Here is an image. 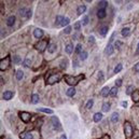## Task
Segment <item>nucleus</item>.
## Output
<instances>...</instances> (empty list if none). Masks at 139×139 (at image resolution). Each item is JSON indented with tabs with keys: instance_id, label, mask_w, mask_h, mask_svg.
<instances>
[{
	"instance_id": "13d9d810",
	"label": "nucleus",
	"mask_w": 139,
	"mask_h": 139,
	"mask_svg": "<svg viewBox=\"0 0 139 139\" xmlns=\"http://www.w3.org/2000/svg\"><path fill=\"white\" fill-rule=\"evenodd\" d=\"M137 53H139V42H138V45H137V51H136Z\"/></svg>"
},
{
	"instance_id": "4be33fe9",
	"label": "nucleus",
	"mask_w": 139,
	"mask_h": 139,
	"mask_svg": "<svg viewBox=\"0 0 139 139\" xmlns=\"http://www.w3.org/2000/svg\"><path fill=\"white\" fill-rule=\"evenodd\" d=\"M110 120H111L112 123H117L118 121H119V113H118V112H114V113H112Z\"/></svg>"
},
{
	"instance_id": "cd10ccee",
	"label": "nucleus",
	"mask_w": 139,
	"mask_h": 139,
	"mask_svg": "<svg viewBox=\"0 0 139 139\" xmlns=\"http://www.w3.org/2000/svg\"><path fill=\"white\" fill-rule=\"evenodd\" d=\"M55 50H56V45L54 43H51V44H49V46H48V51H49V53H54L55 52Z\"/></svg>"
},
{
	"instance_id": "20e7f679",
	"label": "nucleus",
	"mask_w": 139,
	"mask_h": 139,
	"mask_svg": "<svg viewBox=\"0 0 139 139\" xmlns=\"http://www.w3.org/2000/svg\"><path fill=\"white\" fill-rule=\"evenodd\" d=\"M124 133H125V136L127 138L133 136V126L129 122H125V124H124Z\"/></svg>"
},
{
	"instance_id": "ea45409f",
	"label": "nucleus",
	"mask_w": 139,
	"mask_h": 139,
	"mask_svg": "<svg viewBox=\"0 0 139 139\" xmlns=\"http://www.w3.org/2000/svg\"><path fill=\"white\" fill-rule=\"evenodd\" d=\"M93 105H94V100L93 99H90L88 101L86 102V108L87 109H91L92 107H93Z\"/></svg>"
},
{
	"instance_id": "f257e3e1",
	"label": "nucleus",
	"mask_w": 139,
	"mask_h": 139,
	"mask_svg": "<svg viewBox=\"0 0 139 139\" xmlns=\"http://www.w3.org/2000/svg\"><path fill=\"white\" fill-rule=\"evenodd\" d=\"M64 79L65 81L67 82V84L71 85L73 87L75 85H77L80 82V80L84 79V76L83 75H79L78 77H71V76H64Z\"/></svg>"
},
{
	"instance_id": "1a4fd4ad",
	"label": "nucleus",
	"mask_w": 139,
	"mask_h": 139,
	"mask_svg": "<svg viewBox=\"0 0 139 139\" xmlns=\"http://www.w3.org/2000/svg\"><path fill=\"white\" fill-rule=\"evenodd\" d=\"M43 35H44V32L42 29H40V28H36L34 30V37L37 38V39H41V38L43 37Z\"/></svg>"
},
{
	"instance_id": "aec40b11",
	"label": "nucleus",
	"mask_w": 139,
	"mask_h": 139,
	"mask_svg": "<svg viewBox=\"0 0 139 139\" xmlns=\"http://www.w3.org/2000/svg\"><path fill=\"white\" fill-rule=\"evenodd\" d=\"M67 96L68 97H73L76 95V88L75 87H70V88H68V91H67Z\"/></svg>"
},
{
	"instance_id": "bb28decb",
	"label": "nucleus",
	"mask_w": 139,
	"mask_h": 139,
	"mask_svg": "<svg viewBox=\"0 0 139 139\" xmlns=\"http://www.w3.org/2000/svg\"><path fill=\"white\" fill-rule=\"evenodd\" d=\"M15 77H16L17 80H22L23 78H24V71H23V70H17Z\"/></svg>"
},
{
	"instance_id": "412c9836",
	"label": "nucleus",
	"mask_w": 139,
	"mask_h": 139,
	"mask_svg": "<svg viewBox=\"0 0 139 139\" xmlns=\"http://www.w3.org/2000/svg\"><path fill=\"white\" fill-rule=\"evenodd\" d=\"M64 19H65L64 16L57 15V16H56V19H55V25H56V26H60V25H61V22H63Z\"/></svg>"
},
{
	"instance_id": "5fc2aeb1",
	"label": "nucleus",
	"mask_w": 139,
	"mask_h": 139,
	"mask_svg": "<svg viewBox=\"0 0 139 139\" xmlns=\"http://www.w3.org/2000/svg\"><path fill=\"white\" fill-rule=\"evenodd\" d=\"M60 139H67V136L66 135H61L60 136Z\"/></svg>"
},
{
	"instance_id": "6e6d98bb",
	"label": "nucleus",
	"mask_w": 139,
	"mask_h": 139,
	"mask_svg": "<svg viewBox=\"0 0 139 139\" xmlns=\"http://www.w3.org/2000/svg\"><path fill=\"white\" fill-rule=\"evenodd\" d=\"M73 66H75V67H78V61H77V60L73 61Z\"/></svg>"
},
{
	"instance_id": "423d86ee",
	"label": "nucleus",
	"mask_w": 139,
	"mask_h": 139,
	"mask_svg": "<svg viewBox=\"0 0 139 139\" xmlns=\"http://www.w3.org/2000/svg\"><path fill=\"white\" fill-rule=\"evenodd\" d=\"M51 122H52V125H53V127H54L55 131H60L61 129L60 122V120H58L57 117H54V115H53V117L51 118Z\"/></svg>"
},
{
	"instance_id": "393cba45",
	"label": "nucleus",
	"mask_w": 139,
	"mask_h": 139,
	"mask_svg": "<svg viewBox=\"0 0 139 139\" xmlns=\"http://www.w3.org/2000/svg\"><path fill=\"white\" fill-rule=\"evenodd\" d=\"M85 11H86V7H85L84 4H81V5H80V7L78 8V12H77V13H78L79 15H81V14H83Z\"/></svg>"
},
{
	"instance_id": "f3484780",
	"label": "nucleus",
	"mask_w": 139,
	"mask_h": 139,
	"mask_svg": "<svg viewBox=\"0 0 139 139\" xmlns=\"http://www.w3.org/2000/svg\"><path fill=\"white\" fill-rule=\"evenodd\" d=\"M73 44L72 43H68L67 45H66V49H65V51H66L67 54H72V52H73Z\"/></svg>"
},
{
	"instance_id": "864d4df0",
	"label": "nucleus",
	"mask_w": 139,
	"mask_h": 139,
	"mask_svg": "<svg viewBox=\"0 0 139 139\" xmlns=\"http://www.w3.org/2000/svg\"><path fill=\"white\" fill-rule=\"evenodd\" d=\"M4 36H5V31L3 30V28H2L1 29V38H3Z\"/></svg>"
},
{
	"instance_id": "c85d7f7f",
	"label": "nucleus",
	"mask_w": 139,
	"mask_h": 139,
	"mask_svg": "<svg viewBox=\"0 0 139 139\" xmlns=\"http://www.w3.org/2000/svg\"><path fill=\"white\" fill-rule=\"evenodd\" d=\"M107 5H108V2L105 1V0H102V1H99L98 8H99V9H103V10H105V9L107 8Z\"/></svg>"
},
{
	"instance_id": "a18cd8bd",
	"label": "nucleus",
	"mask_w": 139,
	"mask_h": 139,
	"mask_svg": "<svg viewBox=\"0 0 139 139\" xmlns=\"http://www.w3.org/2000/svg\"><path fill=\"white\" fill-rule=\"evenodd\" d=\"M31 15H32V12H31V10H27V14H26V20H29L31 17Z\"/></svg>"
},
{
	"instance_id": "8fccbe9b",
	"label": "nucleus",
	"mask_w": 139,
	"mask_h": 139,
	"mask_svg": "<svg viewBox=\"0 0 139 139\" xmlns=\"http://www.w3.org/2000/svg\"><path fill=\"white\" fill-rule=\"evenodd\" d=\"M66 67H67L66 60H65V61H61V64H60V68H66Z\"/></svg>"
},
{
	"instance_id": "0eeeda50",
	"label": "nucleus",
	"mask_w": 139,
	"mask_h": 139,
	"mask_svg": "<svg viewBox=\"0 0 139 139\" xmlns=\"http://www.w3.org/2000/svg\"><path fill=\"white\" fill-rule=\"evenodd\" d=\"M20 120L23 121L24 123H27L29 122V120H30V113H28V112H25V111H22V112H20Z\"/></svg>"
},
{
	"instance_id": "dca6fc26",
	"label": "nucleus",
	"mask_w": 139,
	"mask_h": 139,
	"mask_svg": "<svg viewBox=\"0 0 139 139\" xmlns=\"http://www.w3.org/2000/svg\"><path fill=\"white\" fill-rule=\"evenodd\" d=\"M12 60H13V63L16 64V65H19V64L22 63V58H20V56H19L17 54L12 55Z\"/></svg>"
},
{
	"instance_id": "72a5a7b5",
	"label": "nucleus",
	"mask_w": 139,
	"mask_h": 139,
	"mask_svg": "<svg viewBox=\"0 0 139 139\" xmlns=\"http://www.w3.org/2000/svg\"><path fill=\"white\" fill-rule=\"evenodd\" d=\"M87 55H88L87 52L86 51H83L81 54H80V60H85L87 58Z\"/></svg>"
},
{
	"instance_id": "de8ad7c7",
	"label": "nucleus",
	"mask_w": 139,
	"mask_h": 139,
	"mask_svg": "<svg viewBox=\"0 0 139 139\" xmlns=\"http://www.w3.org/2000/svg\"><path fill=\"white\" fill-rule=\"evenodd\" d=\"M134 70H135L136 72H139V63H137V64H136L135 66H134Z\"/></svg>"
},
{
	"instance_id": "a211bd4d",
	"label": "nucleus",
	"mask_w": 139,
	"mask_h": 139,
	"mask_svg": "<svg viewBox=\"0 0 139 139\" xmlns=\"http://www.w3.org/2000/svg\"><path fill=\"white\" fill-rule=\"evenodd\" d=\"M132 99H133V101H135L136 103L139 101V91H134V93L132 94Z\"/></svg>"
},
{
	"instance_id": "6ab92c4d",
	"label": "nucleus",
	"mask_w": 139,
	"mask_h": 139,
	"mask_svg": "<svg viewBox=\"0 0 139 139\" xmlns=\"http://www.w3.org/2000/svg\"><path fill=\"white\" fill-rule=\"evenodd\" d=\"M129 34H131V28L129 27H125L122 29V31H121V35H122L123 37H128Z\"/></svg>"
},
{
	"instance_id": "f8f14e48",
	"label": "nucleus",
	"mask_w": 139,
	"mask_h": 139,
	"mask_svg": "<svg viewBox=\"0 0 139 139\" xmlns=\"http://www.w3.org/2000/svg\"><path fill=\"white\" fill-rule=\"evenodd\" d=\"M93 120H94V122L95 123L100 122V121L102 120V113L101 112H97V113H95L94 114V117H93Z\"/></svg>"
},
{
	"instance_id": "49530a36",
	"label": "nucleus",
	"mask_w": 139,
	"mask_h": 139,
	"mask_svg": "<svg viewBox=\"0 0 139 139\" xmlns=\"http://www.w3.org/2000/svg\"><path fill=\"white\" fill-rule=\"evenodd\" d=\"M88 42L90 43H95V38H94L93 36H90V38H88Z\"/></svg>"
},
{
	"instance_id": "9d476101",
	"label": "nucleus",
	"mask_w": 139,
	"mask_h": 139,
	"mask_svg": "<svg viewBox=\"0 0 139 139\" xmlns=\"http://www.w3.org/2000/svg\"><path fill=\"white\" fill-rule=\"evenodd\" d=\"M13 92H11V91H5L3 92V94H2V98H3L4 100H10V99H12V97H13Z\"/></svg>"
},
{
	"instance_id": "9b49d317",
	"label": "nucleus",
	"mask_w": 139,
	"mask_h": 139,
	"mask_svg": "<svg viewBox=\"0 0 139 139\" xmlns=\"http://www.w3.org/2000/svg\"><path fill=\"white\" fill-rule=\"evenodd\" d=\"M15 24V16L12 15V16H9L7 19V25L9 27H12V26Z\"/></svg>"
},
{
	"instance_id": "4d7b16f0",
	"label": "nucleus",
	"mask_w": 139,
	"mask_h": 139,
	"mask_svg": "<svg viewBox=\"0 0 139 139\" xmlns=\"http://www.w3.org/2000/svg\"><path fill=\"white\" fill-rule=\"evenodd\" d=\"M100 139H109V136H103V137L100 138Z\"/></svg>"
},
{
	"instance_id": "37998d69",
	"label": "nucleus",
	"mask_w": 139,
	"mask_h": 139,
	"mask_svg": "<svg viewBox=\"0 0 139 139\" xmlns=\"http://www.w3.org/2000/svg\"><path fill=\"white\" fill-rule=\"evenodd\" d=\"M82 24L83 25H87L88 24V16L87 15H85L83 19H82Z\"/></svg>"
},
{
	"instance_id": "39448f33",
	"label": "nucleus",
	"mask_w": 139,
	"mask_h": 139,
	"mask_svg": "<svg viewBox=\"0 0 139 139\" xmlns=\"http://www.w3.org/2000/svg\"><path fill=\"white\" fill-rule=\"evenodd\" d=\"M60 78H61V76L58 75V73H56V75H52V76H50L48 78V80H46V83L50 84V85L54 84V83H56V82L60 81Z\"/></svg>"
},
{
	"instance_id": "3c124183",
	"label": "nucleus",
	"mask_w": 139,
	"mask_h": 139,
	"mask_svg": "<svg viewBox=\"0 0 139 139\" xmlns=\"http://www.w3.org/2000/svg\"><path fill=\"white\" fill-rule=\"evenodd\" d=\"M121 106H122L123 108H126L127 107V101H122L121 102Z\"/></svg>"
},
{
	"instance_id": "4468645a",
	"label": "nucleus",
	"mask_w": 139,
	"mask_h": 139,
	"mask_svg": "<svg viewBox=\"0 0 139 139\" xmlns=\"http://www.w3.org/2000/svg\"><path fill=\"white\" fill-rule=\"evenodd\" d=\"M100 94H101V96H103V97H107L109 94H110V87H109V86L102 87V90H101V92H100Z\"/></svg>"
},
{
	"instance_id": "4c0bfd02",
	"label": "nucleus",
	"mask_w": 139,
	"mask_h": 139,
	"mask_svg": "<svg viewBox=\"0 0 139 139\" xmlns=\"http://www.w3.org/2000/svg\"><path fill=\"white\" fill-rule=\"evenodd\" d=\"M97 78H98V80H99V82H103V73H102V71H98V75H97Z\"/></svg>"
},
{
	"instance_id": "a19ab883",
	"label": "nucleus",
	"mask_w": 139,
	"mask_h": 139,
	"mask_svg": "<svg viewBox=\"0 0 139 139\" xmlns=\"http://www.w3.org/2000/svg\"><path fill=\"white\" fill-rule=\"evenodd\" d=\"M76 53H77V54H81V53H82V45H81V44H78V45H77Z\"/></svg>"
},
{
	"instance_id": "bf43d9fd",
	"label": "nucleus",
	"mask_w": 139,
	"mask_h": 139,
	"mask_svg": "<svg viewBox=\"0 0 139 139\" xmlns=\"http://www.w3.org/2000/svg\"><path fill=\"white\" fill-rule=\"evenodd\" d=\"M136 106H137V107H139V101H138L137 103H136Z\"/></svg>"
},
{
	"instance_id": "473e14b6",
	"label": "nucleus",
	"mask_w": 139,
	"mask_h": 139,
	"mask_svg": "<svg viewBox=\"0 0 139 139\" xmlns=\"http://www.w3.org/2000/svg\"><path fill=\"white\" fill-rule=\"evenodd\" d=\"M23 66L26 67V68L30 67V66H31V60H29V58H26V60H24V63H23Z\"/></svg>"
},
{
	"instance_id": "f03ea898",
	"label": "nucleus",
	"mask_w": 139,
	"mask_h": 139,
	"mask_svg": "<svg viewBox=\"0 0 139 139\" xmlns=\"http://www.w3.org/2000/svg\"><path fill=\"white\" fill-rule=\"evenodd\" d=\"M9 67H10V56H7V57L2 58V60H0V70H1V71H4Z\"/></svg>"
},
{
	"instance_id": "58836bf2",
	"label": "nucleus",
	"mask_w": 139,
	"mask_h": 139,
	"mask_svg": "<svg viewBox=\"0 0 139 139\" xmlns=\"http://www.w3.org/2000/svg\"><path fill=\"white\" fill-rule=\"evenodd\" d=\"M73 28H75L76 30H80V29H81V22H76L75 25H73Z\"/></svg>"
},
{
	"instance_id": "603ef678",
	"label": "nucleus",
	"mask_w": 139,
	"mask_h": 139,
	"mask_svg": "<svg viewBox=\"0 0 139 139\" xmlns=\"http://www.w3.org/2000/svg\"><path fill=\"white\" fill-rule=\"evenodd\" d=\"M26 135H27V134H25V133H24V134H20V138H22V139H25Z\"/></svg>"
},
{
	"instance_id": "79ce46f5",
	"label": "nucleus",
	"mask_w": 139,
	"mask_h": 139,
	"mask_svg": "<svg viewBox=\"0 0 139 139\" xmlns=\"http://www.w3.org/2000/svg\"><path fill=\"white\" fill-rule=\"evenodd\" d=\"M114 48L115 49H118V50H120L121 49V46H122V42H121V41H119V40H118V41H115V42H114Z\"/></svg>"
},
{
	"instance_id": "09e8293b",
	"label": "nucleus",
	"mask_w": 139,
	"mask_h": 139,
	"mask_svg": "<svg viewBox=\"0 0 139 139\" xmlns=\"http://www.w3.org/2000/svg\"><path fill=\"white\" fill-rule=\"evenodd\" d=\"M25 139H34V137H32V135L30 134V133H28L27 135H26V137H25Z\"/></svg>"
},
{
	"instance_id": "2eb2a0df",
	"label": "nucleus",
	"mask_w": 139,
	"mask_h": 139,
	"mask_svg": "<svg viewBox=\"0 0 139 139\" xmlns=\"http://www.w3.org/2000/svg\"><path fill=\"white\" fill-rule=\"evenodd\" d=\"M109 30V28H108V26H101V27L99 28V34L101 35L102 37H105V36H107V32Z\"/></svg>"
},
{
	"instance_id": "c9c22d12",
	"label": "nucleus",
	"mask_w": 139,
	"mask_h": 139,
	"mask_svg": "<svg viewBox=\"0 0 139 139\" xmlns=\"http://www.w3.org/2000/svg\"><path fill=\"white\" fill-rule=\"evenodd\" d=\"M69 23H70V20L68 19V17H65V19L63 20V22H61V25L60 26H63V27H64V26H68Z\"/></svg>"
},
{
	"instance_id": "e433bc0d",
	"label": "nucleus",
	"mask_w": 139,
	"mask_h": 139,
	"mask_svg": "<svg viewBox=\"0 0 139 139\" xmlns=\"http://www.w3.org/2000/svg\"><path fill=\"white\" fill-rule=\"evenodd\" d=\"M71 30H72V27H71V26H67V27L64 29V34H65V35H69L70 32H71Z\"/></svg>"
},
{
	"instance_id": "ddd939ff",
	"label": "nucleus",
	"mask_w": 139,
	"mask_h": 139,
	"mask_svg": "<svg viewBox=\"0 0 139 139\" xmlns=\"http://www.w3.org/2000/svg\"><path fill=\"white\" fill-rule=\"evenodd\" d=\"M106 15H107V12H106V10H103V9H99V10L97 11V17H98V19H105Z\"/></svg>"
},
{
	"instance_id": "2f4dec72",
	"label": "nucleus",
	"mask_w": 139,
	"mask_h": 139,
	"mask_svg": "<svg viewBox=\"0 0 139 139\" xmlns=\"http://www.w3.org/2000/svg\"><path fill=\"white\" fill-rule=\"evenodd\" d=\"M133 93H134V86H133V85H128V86H127V90H126V94L127 95H132Z\"/></svg>"
},
{
	"instance_id": "c756f323",
	"label": "nucleus",
	"mask_w": 139,
	"mask_h": 139,
	"mask_svg": "<svg viewBox=\"0 0 139 139\" xmlns=\"http://www.w3.org/2000/svg\"><path fill=\"white\" fill-rule=\"evenodd\" d=\"M38 111L44 112V113H49V114H52L53 113L52 109H48V108H39V109H38Z\"/></svg>"
},
{
	"instance_id": "6e6552de",
	"label": "nucleus",
	"mask_w": 139,
	"mask_h": 139,
	"mask_svg": "<svg viewBox=\"0 0 139 139\" xmlns=\"http://www.w3.org/2000/svg\"><path fill=\"white\" fill-rule=\"evenodd\" d=\"M113 52H114V45L111 43H108V45L106 46V49H105V53L107 55H112Z\"/></svg>"
},
{
	"instance_id": "7ed1b4c3",
	"label": "nucleus",
	"mask_w": 139,
	"mask_h": 139,
	"mask_svg": "<svg viewBox=\"0 0 139 139\" xmlns=\"http://www.w3.org/2000/svg\"><path fill=\"white\" fill-rule=\"evenodd\" d=\"M46 46H49L48 41H46V40H40L39 42L36 44V46H35V48H36L39 52H44V51H45V49H46Z\"/></svg>"
},
{
	"instance_id": "7c9ffc66",
	"label": "nucleus",
	"mask_w": 139,
	"mask_h": 139,
	"mask_svg": "<svg viewBox=\"0 0 139 139\" xmlns=\"http://www.w3.org/2000/svg\"><path fill=\"white\" fill-rule=\"evenodd\" d=\"M117 94H118V87L117 86L110 88V94H109V95H110L111 97H114Z\"/></svg>"
},
{
	"instance_id": "c03bdc74",
	"label": "nucleus",
	"mask_w": 139,
	"mask_h": 139,
	"mask_svg": "<svg viewBox=\"0 0 139 139\" xmlns=\"http://www.w3.org/2000/svg\"><path fill=\"white\" fill-rule=\"evenodd\" d=\"M121 85H122V80H121V79L115 80V86H117V87H120Z\"/></svg>"
},
{
	"instance_id": "f704fd0d",
	"label": "nucleus",
	"mask_w": 139,
	"mask_h": 139,
	"mask_svg": "<svg viewBox=\"0 0 139 139\" xmlns=\"http://www.w3.org/2000/svg\"><path fill=\"white\" fill-rule=\"evenodd\" d=\"M122 68H123V66H122V64H118L117 66L114 67V73H119L121 70H122Z\"/></svg>"
},
{
	"instance_id": "5701e85b",
	"label": "nucleus",
	"mask_w": 139,
	"mask_h": 139,
	"mask_svg": "<svg viewBox=\"0 0 139 139\" xmlns=\"http://www.w3.org/2000/svg\"><path fill=\"white\" fill-rule=\"evenodd\" d=\"M27 10H28V9H26V8H22V9H20V10L19 11L20 15L22 16L24 20H26V14H27Z\"/></svg>"
},
{
	"instance_id": "b1692460",
	"label": "nucleus",
	"mask_w": 139,
	"mask_h": 139,
	"mask_svg": "<svg viewBox=\"0 0 139 139\" xmlns=\"http://www.w3.org/2000/svg\"><path fill=\"white\" fill-rule=\"evenodd\" d=\"M110 108H111L110 102H105V103L102 105V107H101V109H102L103 112H108L109 110H110Z\"/></svg>"
},
{
	"instance_id": "a878e982",
	"label": "nucleus",
	"mask_w": 139,
	"mask_h": 139,
	"mask_svg": "<svg viewBox=\"0 0 139 139\" xmlns=\"http://www.w3.org/2000/svg\"><path fill=\"white\" fill-rule=\"evenodd\" d=\"M31 102L32 103H38L39 102V95H38V94H32L31 95Z\"/></svg>"
}]
</instances>
